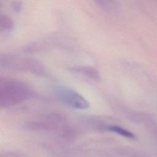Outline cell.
<instances>
[{
  "label": "cell",
  "mask_w": 157,
  "mask_h": 157,
  "mask_svg": "<svg viewBox=\"0 0 157 157\" xmlns=\"http://www.w3.org/2000/svg\"><path fill=\"white\" fill-rule=\"evenodd\" d=\"M34 91L25 82L20 79L0 78V107L8 109L20 104L33 98Z\"/></svg>",
  "instance_id": "obj_1"
},
{
  "label": "cell",
  "mask_w": 157,
  "mask_h": 157,
  "mask_svg": "<svg viewBox=\"0 0 157 157\" xmlns=\"http://www.w3.org/2000/svg\"><path fill=\"white\" fill-rule=\"evenodd\" d=\"M1 68L18 72L31 73L36 75H45V66L36 59L17 54L4 53L0 56Z\"/></svg>",
  "instance_id": "obj_2"
},
{
  "label": "cell",
  "mask_w": 157,
  "mask_h": 157,
  "mask_svg": "<svg viewBox=\"0 0 157 157\" xmlns=\"http://www.w3.org/2000/svg\"><path fill=\"white\" fill-rule=\"evenodd\" d=\"M67 123V117L60 112H52L37 120H29L25 123L24 127L30 131L56 132Z\"/></svg>",
  "instance_id": "obj_3"
},
{
  "label": "cell",
  "mask_w": 157,
  "mask_h": 157,
  "mask_svg": "<svg viewBox=\"0 0 157 157\" xmlns=\"http://www.w3.org/2000/svg\"><path fill=\"white\" fill-rule=\"evenodd\" d=\"M53 93L56 99L67 106L77 110H86L90 103L81 94L75 90L64 85L56 86Z\"/></svg>",
  "instance_id": "obj_4"
},
{
  "label": "cell",
  "mask_w": 157,
  "mask_h": 157,
  "mask_svg": "<svg viewBox=\"0 0 157 157\" xmlns=\"http://www.w3.org/2000/svg\"><path fill=\"white\" fill-rule=\"evenodd\" d=\"M68 69L71 72L84 75L95 82H99L101 80V76L99 71L91 66H74L69 67Z\"/></svg>",
  "instance_id": "obj_5"
},
{
  "label": "cell",
  "mask_w": 157,
  "mask_h": 157,
  "mask_svg": "<svg viewBox=\"0 0 157 157\" xmlns=\"http://www.w3.org/2000/svg\"><path fill=\"white\" fill-rule=\"evenodd\" d=\"M103 131L112 132L115 134H117L120 136L123 137L130 139H136L135 135L131 132L130 131L115 124L108 123L104 128Z\"/></svg>",
  "instance_id": "obj_6"
},
{
  "label": "cell",
  "mask_w": 157,
  "mask_h": 157,
  "mask_svg": "<svg viewBox=\"0 0 157 157\" xmlns=\"http://www.w3.org/2000/svg\"><path fill=\"white\" fill-rule=\"evenodd\" d=\"M15 26L13 20L6 14L0 15V31L3 33H9L12 31Z\"/></svg>",
  "instance_id": "obj_7"
},
{
  "label": "cell",
  "mask_w": 157,
  "mask_h": 157,
  "mask_svg": "<svg viewBox=\"0 0 157 157\" xmlns=\"http://www.w3.org/2000/svg\"><path fill=\"white\" fill-rule=\"evenodd\" d=\"M94 1L102 9L107 10H114L117 7V0H94Z\"/></svg>",
  "instance_id": "obj_8"
},
{
  "label": "cell",
  "mask_w": 157,
  "mask_h": 157,
  "mask_svg": "<svg viewBox=\"0 0 157 157\" xmlns=\"http://www.w3.org/2000/svg\"><path fill=\"white\" fill-rule=\"evenodd\" d=\"M0 157H28L24 153L18 151H8L1 154Z\"/></svg>",
  "instance_id": "obj_9"
},
{
  "label": "cell",
  "mask_w": 157,
  "mask_h": 157,
  "mask_svg": "<svg viewBox=\"0 0 157 157\" xmlns=\"http://www.w3.org/2000/svg\"><path fill=\"white\" fill-rule=\"evenodd\" d=\"M13 9L15 11H19L21 8V4L19 1H16L14 2V4L12 5Z\"/></svg>",
  "instance_id": "obj_10"
}]
</instances>
